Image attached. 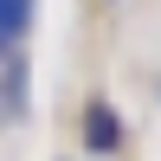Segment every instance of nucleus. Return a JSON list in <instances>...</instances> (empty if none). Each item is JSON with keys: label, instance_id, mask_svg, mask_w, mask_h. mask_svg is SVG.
I'll list each match as a JSON object with an SVG mask.
<instances>
[{"label": "nucleus", "instance_id": "nucleus-1", "mask_svg": "<svg viewBox=\"0 0 161 161\" xmlns=\"http://www.w3.org/2000/svg\"><path fill=\"white\" fill-rule=\"evenodd\" d=\"M26 26H32V0H0V45H13Z\"/></svg>", "mask_w": 161, "mask_h": 161}, {"label": "nucleus", "instance_id": "nucleus-2", "mask_svg": "<svg viewBox=\"0 0 161 161\" xmlns=\"http://www.w3.org/2000/svg\"><path fill=\"white\" fill-rule=\"evenodd\" d=\"M84 129H90V136H84L90 148H116V116L103 110V103H97V110H90V123H84Z\"/></svg>", "mask_w": 161, "mask_h": 161}]
</instances>
